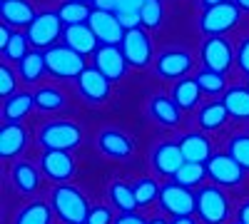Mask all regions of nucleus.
I'll list each match as a JSON object with an SVG mask.
<instances>
[{
	"label": "nucleus",
	"instance_id": "nucleus-1",
	"mask_svg": "<svg viewBox=\"0 0 249 224\" xmlns=\"http://www.w3.org/2000/svg\"><path fill=\"white\" fill-rule=\"evenodd\" d=\"M50 207L62 224H88V197L75 185H57L50 194Z\"/></svg>",
	"mask_w": 249,
	"mask_h": 224
},
{
	"label": "nucleus",
	"instance_id": "nucleus-2",
	"mask_svg": "<svg viewBox=\"0 0 249 224\" xmlns=\"http://www.w3.org/2000/svg\"><path fill=\"white\" fill-rule=\"evenodd\" d=\"M242 20V10L227 0V3H219V5H212V8H202L199 13V33L207 35V37H222L227 33H232Z\"/></svg>",
	"mask_w": 249,
	"mask_h": 224
},
{
	"label": "nucleus",
	"instance_id": "nucleus-3",
	"mask_svg": "<svg viewBox=\"0 0 249 224\" xmlns=\"http://www.w3.org/2000/svg\"><path fill=\"white\" fill-rule=\"evenodd\" d=\"M37 142L43 150H62L72 152L82 142V127L72 120H50L37 132Z\"/></svg>",
	"mask_w": 249,
	"mask_h": 224
},
{
	"label": "nucleus",
	"instance_id": "nucleus-4",
	"mask_svg": "<svg viewBox=\"0 0 249 224\" xmlns=\"http://www.w3.org/2000/svg\"><path fill=\"white\" fill-rule=\"evenodd\" d=\"M65 23L60 20L57 10H45V13H37V17L30 23V28H25V37L28 43L35 50H50L57 45V40L62 37Z\"/></svg>",
	"mask_w": 249,
	"mask_h": 224
},
{
	"label": "nucleus",
	"instance_id": "nucleus-5",
	"mask_svg": "<svg viewBox=\"0 0 249 224\" xmlns=\"http://www.w3.org/2000/svg\"><path fill=\"white\" fill-rule=\"evenodd\" d=\"M204 224H224L230 217V199L217 185H202L197 190V212Z\"/></svg>",
	"mask_w": 249,
	"mask_h": 224
},
{
	"label": "nucleus",
	"instance_id": "nucleus-6",
	"mask_svg": "<svg viewBox=\"0 0 249 224\" xmlns=\"http://www.w3.org/2000/svg\"><path fill=\"white\" fill-rule=\"evenodd\" d=\"M45 65H48V72L60 80H77L80 72L88 68L85 57L75 52L72 48H68L65 43L45 50Z\"/></svg>",
	"mask_w": 249,
	"mask_h": 224
},
{
	"label": "nucleus",
	"instance_id": "nucleus-7",
	"mask_svg": "<svg viewBox=\"0 0 249 224\" xmlns=\"http://www.w3.org/2000/svg\"><path fill=\"white\" fill-rule=\"evenodd\" d=\"M157 202H160V209L170 217H192L197 212V192L177 185V182L162 185Z\"/></svg>",
	"mask_w": 249,
	"mask_h": 224
},
{
	"label": "nucleus",
	"instance_id": "nucleus-8",
	"mask_svg": "<svg viewBox=\"0 0 249 224\" xmlns=\"http://www.w3.org/2000/svg\"><path fill=\"white\" fill-rule=\"evenodd\" d=\"M192 68H195V57L182 48H167V50H162L155 60L157 77L170 80V83H179L184 75H190Z\"/></svg>",
	"mask_w": 249,
	"mask_h": 224
},
{
	"label": "nucleus",
	"instance_id": "nucleus-9",
	"mask_svg": "<svg viewBox=\"0 0 249 224\" xmlns=\"http://www.w3.org/2000/svg\"><path fill=\"white\" fill-rule=\"evenodd\" d=\"M207 177L212 179V185L217 187H239L244 182V167L230 155V152H219L212 155L207 162Z\"/></svg>",
	"mask_w": 249,
	"mask_h": 224
},
{
	"label": "nucleus",
	"instance_id": "nucleus-10",
	"mask_svg": "<svg viewBox=\"0 0 249 224\" xmlns=\"http://www.w3.org/2000/svg\"><path fill=\"white\" fill-rule=\"evenodd\" d=\"M199 57L207 70L227 72L237 63V50L227 37H204V43L199 48Z\"/></svg>",
	"mask_w": 249,
	"mask_h": 224
},
{
	"label": "nucleus",
	"instance_id": "nucleus-11",
	"mask_svg": "<svg viewBox=\"0 0 249 224\" xmlns=\"http://www.w3.org/2000/svg\"><path fill=\"white\" fill-rule=\"evenodd\" d=\"M120 50H122L124 60H127V65H132V68H147L152 63V40L144 28H135V30L124 33Z\"/></svg>",
	"mask_w": 249,
	"mask_h": 224
},
{
	"label": "nucleus",
	"instance_id": "nucleus-12",
	"mask_svg": "<svg viewBox=\"0 0 249 224\" xmlns=\"http://www.w3.org/2000/svg\"><path fill=\"white\" fill-rule=\"evenodd\" d=\"M75 85H77V92L80 97L85 100V103L90 105H100V103H105V100L110 97V90H112V83L102 75L95 65L92 68H85L80 72V77L75 80Z\"/></svg>",
	"mask_w": 249,
	"mask_h": 224
},
{
	"label": "nucleus",
	"instance_id": "nucleus-13",
	"mask_svg": "<svg viewBox=\"0 0 249 224\" xmlns=\"http://www.w3.org/2000/svg\"><path fill=\"white\" fill-rule=\"evenodd\" d=\"M40 172L50 182L65 185L75 174V157L62 150H43V155H40Z\"/></svg>",
	"mask_w": 249,
	"mask_h": 224
},
{
	"label": "nucleus",
	"instance_id": "nucleus-14",
	"mask_svg": "<svg viewBox=\"0 0 249 224\" xmlns=\"http://www.w3.org/2000/svg\"><path fill=\"white\" fill-rule=\"evenodd\" d=\"M88 25L92 28V33L97 35L100 45H120L124 37V28L120 25V20L115 13H105V10H92Z\"/></svg>",
	"mask_w": 249,
	"mask_h": 224
},
{
	"label": "nucleus",
	"instance_id": "nucleus-15",
	"mask_svg": "<svg viewBox=\"0 0 249 224\" xmlns=\"http://www.w3.org/2000/svg\"><path fill=\"white\" fill-rule=\"evenodd\" d=\"M95 57V68L105 75L110 83H117V80L124 77V70H127V60H124L120 45H100Z\"/></svg>",
	"mask_w": 249,
	"mask_h": 224
},
{
	"label": "nucleus",
	"instance_id": "nucleus-16",
	"mask_svg": "<svg viewBox=\"0 0 249 224\" xmlns=\"http://www.w3.org/2000/svg\"><path fill=\"white\" fill-rule=\"evenodd\" d=\"M97 150L110 157V159H127L135 150V142L130 135H124L122 130H115V127H107L97 135Z\"/></svg>",
	"mask_w": 249,
	"mask_h": 224
},
{
	"label": "nucleus",
	"instance_id": "nucleus-17",
	"mask_svg": "<svg viewBox=\"0 0 249 224\" xmlns=\"http://www.w3.org/2000/svg\"><path fill=\"white\" fill-rule=\"evenodd\" d=\"M184 165V157L179 150V142H160L152 152V170L160 177H175Z\"/></svg>",
	"mask_w": 249,
	"mask_h": 224
},
{
	"label": "nucleus",
	"instance_id": "nucleus-18",
	"mask_svg": "<svg viewBox=\"0 0 249 224\" xmlns=\"http://www.w3.org/2000/svg\"><path fill=\"white\" fill-rule=\"evenodd\" d=\"M28 147V132L20 122H3L0 127V157L5 162L18 159Z\"/></svg>",
	"mask_w": 249,
	"mask_h": 224
},
{
	"label": "nucleus",
	"instance_id": "nucleus-19",
	"mask_svg": "<svg viewBox=\"0 0 249 224\" xmlns=\"http://www.w3.org/2000/svg\"><path fill=\"white\" fill-rule=\"evenodd\" d=\"M40 179H43V172H40L33 162H28V159L13 162V167H10V182L15 185L18 192L35 194L40 190Z\"/></svg>",
	"mask_w": 249,
	"mask_h": 224
},
{
	"label": "nucleus",
	"instance_id": "nucleus-20",
	"mask_svg": "<svg viewBox=\"0 0 249 224\" xmlns=\"http://www.w3.org/2000/svg\"><path fill=\"white\" fill-rule=\"evenodd\" d=\"M62 40H65L68 48H72L80 55H95L97 48H100V40H97V35L92 33V28L88 23H82V25H68L65 33H62Z\"/></svg>",
	"mask_w": 249,
	"mask_h": 224
},
{
	"label": "nucleus",
	"instance_id": "nucleus-21",
	"mask_svg": "<svg viewBox=\"0 0 249 224\" xmlns=\"http://www.w3.org/2000/svg\"><path fill=\"white\" fill-rule=\"evenodd\" d=\"M179 150L184 162H197V165H207L212 157V145L202 132H184L179 137Z\"/></svg>",
	"mask_w": 249,
	"mask_h": 224
},
{
	"label": "nucleus",
	"instance_id": "nucleus-22",
	"mask_svg": "<svg viewBox=\"0 0 249 224\" xmlns=\"http://www.w3.org/2000/svg\"><path fill=\"white\" fill-rule=\"evenodd\" d=\"M0 17H3L5 25L30 28V23L37 17V13L28 0H3V3H0Z\"/></svg>",
	"mask_w": 249,
	"mask_h": 224
},
{
	"label": "nucleus",
	"instance_id": "nucleus-23",
	"mask_svg": "<svg viewBox=\"0 0 249 224\" xmlns=\"http://www.w3.org/2000/svg\"><path fill=\"white\" fill-rule=\"evenodd\" d=\"M147 110H150V117L164 127H177L179 120H182V110L177 107V103L170 95H155L150 100Z\"/></svg>",
	"mask_w": 249,
	"mask_h": 224
},
{
	"label": "nucleus",
	"instance_id": "nucleus-24",
	"mask_svg": "<svg viewBox=\"0 0 249 224\" xmlns=\"http://www.w3.org/2000/svg\"><path fill=\"white\" fill-rule=\"evenodd\" d=\"M222 103L232 120L247 122L249 120V85H230L222 95Z\"/></svg>",
	"mask_w": 249,
	"mask_h": 224
},
{
	"label": "nucleus",
	"instance_id": "nucleus-25",
	"mask_svg": "<svg viewBox=\"0 0 249 224\" xmlns=\"http://www.w3.org/2000/svg\"><path fill=\"white\" fill-rule=\"evenodd\" d=\"M35 107V92H15L13 97L3 100V122H20L25 120Z\"/></svg>",
	"mask_w": 249,
	"mask_h": 224
},
{
	"label": "nucleus",
	"instance_id": "nucleus-26",
	"mask_svg": "<svg viewBox=\"0 0 249 224\" xmlns=\"http://www.w3.org/2000/svg\"><path fill=\"white\" fill-rule=\"evenodd\" d=\"M172 100L177 103V107L182 112H190L199 105V100H202V90L197 85V80L195 77H182L179 83H175L172 87Z\"/></svg>",
	"mask_w": 249,
	"mask_h": 224
},
{
	"label": "nucleus",
	"instance_id": "nucleus-27",
	"mask_svg": "<svg viewBox=\"0 0 249 224\" xmlns=\"http://www.w3.org/2000/svg\"><path fill=\"white\" fill-rule=\"evenodd\" d=\"M45 72H48V65H45V50H30V52L18 63V75L23 77L28 85L40 83Z\"/></svg>",
	"mask_w": 249,
	"mask_h": 224
},
{
	"label": "nucleus",
	"instance_id": "nucleus-28",
	"mask_svg": "<svg viewBox=\"0 0 249 224\" xmlns=\"http://www.w3.org/2000/svg\"><path fill=\"white\" fill-rule=\"evenodd\" d=\"M230 120V112H227L224 103L222 100H210L207 105L199 107L197 112V122H199V127L207 130V132H214L219 127H224V122Z\"/></svg>",
	"mask_w": 249,
	"mask_h": 224
},
{
	"label": "nucleus",
	"instance_id": "nucleus-29",
	"mask_svg": "<svg viewBox=\"0 0 249 224\" xmlns=\"http://www.w3.org/2000/svg\"><path fill=\"white\" fill-rule=\"evenodd\" d=\"M53 207L48 205V202L43 199H33L28 202L25 207H20L13 224H50L53 222Z\"/></svg>",
	"mask_w": 249,
	"mask_h": 224
},
{
	"label": "nucleus",
	"instance_id": "nucleus-30",
	"mask_svg": "<svg viewBox=\"0 0 249 224\" xmlns=\"http://www.w3.org/2000/svg\"><path fill=\"white\" fill-rule=\"evenodd\" d=\"M57 15L60 20L68 25H82L88 23L90 15H92V8H88V3H80V0H65L60 8H57Z\"/></svg>",
	"mask_w": 249,
	"mask_h": 224
},
{
	"label": "nucleus",
	"instance_id": "nucleus-31",
	"mask_svg": "<svg viewBox=\"0 0 249 224\" xmlns=\"http://www.w3.org/2000/svg\"><path fill=\"white\" fill-rule=\"evenodd\" d=\"M35 107L43 112H57L65 107V92L55 85H43L35 92Z\"/></svg>",
	"mask_w": 249,
	"mask_h": 224
},
{
	"label": "nucleus",
	"instance_id": "nucleus-32",
	"mask_svg": "<svg viewBox=\"0 0 249 224\" xmlns=\"http://www.w3.org/2000/svg\"><path fill=\"white\" fill-rule=\"evenodd\" d=\"M197 85L202 90V95H210V97H217V95H224L227 92V77L224 72H217V70H207L202 68L197 72Z\"/></svg>",
	"mask_w": 249,
	"mask_h": 224
},
{
	"label": "nucleus",
	"instance_id": "nucleus-33",
	"mask_svg": "<svg viewBox=\"0 0 249 224\" xmlns=\"http://www.w3.org/2000/svg\"><path fill=\"white\" fill-rule=\"evenodd\" d=\"M107 197H110V205L117 207L120 212H135L137 209L135 192H132L130 185H124V182H112L110 190H107Z\"/></svg>",
	"mask_w": 249,
	"mask_h": 224
},
{
	"label": "nucleus",
	"instance_id": "nucleus-34",
	"mask_svg": "<svg viewBox=\"0 0 249 224\" xmlns=\"http://www.w3.org/2000/svg\"><path fill=\"white\" fill-rule=\"evenodd\" d=\"M207 177V165H197V162H184L179 167V172L172 177V182L187 187V190H195V187H202V182Z\"/></svg>",
	"mask_w": 249,
	"mask_h": 224
},
{
	"label": "nucleus",
	"instance_id": "nucleus-35",
	"mask_svg": "<svg viewBox=\"0 0 249 224\" xmlns=\"http://www.w3.org/2000/svg\"><path fill=\"white\" fill-rule=\"evenodd\" d=\"M160 185L152 179V177H142L132 185V192H135V199H137V207H150L160 199Z\"/></svg>",
	"mask_w": 249,
	"mask_h": 224
},
{
	"label": "nucleus",
	"instance_id": "nucleus-36",
	"mask_svg": "<svg viewBox=\"0 0 249 224\" xmlns=\"http://www.w3.org/2000/svg\"><path fill=\"white\" fill-rule=\"evenodd\" d=\"M140 17H142V28L144 30L160 28L162 20H164V3L162 0H144V5L140 10Z\"/></svg>",
	"mask_w": 249,
	"mask_h": 224
},
{
	"label": "nucleus",
	"instance_id": "nucleus-37",
	"mask_svg": "<svg viewBox=\"0 0 249 224\" xmlns=\"http://www.w3.org/2000/svg\"><path fill=\"white\" fill-rule=\"evenodd\" d=\"M230 155L244 167V172H249V132H239L230 139Z\"/></svg>",
	"mask_w": 249,
	"mask_h": 224
},
{
	"label": "nucleus",
	"instance_id": "nucleus-38",
	"mask_svg": "<svg viewBox=\"0 0 249 224\" xmlns=\"http://www.w3.org/2000/svg\"><path fill=\"white\" fill-rule=\"evenodd\" d=\"M28 37H25V33H13V37H10V43H8V48L3 50V57L5 60H10V63H20L25 55H28Z\"/></svg>",
	"mask_w": 249,
	"mask_h": 224
},
{
	"label": "nucleus",
	"instance_id": "nucleus-39",
	"mask_svg": "<svg viewBox=\"0 0 249 224\" xmlns=\"http://www.w3.org/2000/svg\"><path fill=\"white\" fill-rule=\"evenodd\" d=\"M15 75L18 72L8 63L0 65V95H3V100H8V97L15 95V85H18V77Z\"/></svg>",
	"mask_w": 249,
	"mask_h": 224
},
{
	"label": "nucleus",
	"instance_id": "nucleus-40",
	"mask_svg": "<svg viewBox=\"0 0 249 224\" xmlns=\"http://www.w3.org/2000/svg\"><path fill=\"white\" fill-rule=\"evenodd\" d=\"M115 222V214L110 207L105 205H97V207H90V214H88V224H112Z\"/></svg>",
	"mask_w": 249,
	"mask_h": 224
},
{
	"label": "nucleus",
	"instance_id": "nucleus-41",
	"mask_svg": "<svg viewBox=\"0 0 249 224\" xmlns=\"http://www.w3.org/2000/svg\"><path fill=\"white\" fill-rule=\"evenodd\" d=\"M237 68L249 77V35H244L237 45Z\"/></svg>",
	"mask_w": 249,
	"mask_h": 224
},
{
	"label": "nucleus",
	"instance_id": "nucleus-42",
	"mask_svg": "<svg viewBox=\"0 0 249 224\" xmlns=\"http://www.w3.org/2000/svg\"><path fill=\"white\" fill-rule=\"evenodd\" d=\"M142 5H144V0H117L115 15H135L142 10Z\"/></svg>",
	"mask_w": 249,
	"mask_h": 224
},
{
	"label": "nucleus",
	"instance_id": "nucleus-43",
	"mask_svg": "<svg viewBox=\"0 0 249 224\" xmlns=\"http://www.w3.org/2000/svg\"><path fill=\"white\" fill-rule=\"evenodd\" d=\"M112 224H147V219L137 212H120Z\"/></svg>",
	"mask_w": 249,
	"mask_h": 224
},
{
	"label": "nucleus",
	"instance_id": "nucleus-44",
	"mask_svg": "<svg viewBox=\"0 0 249 224\" xmlns=\"http://www.w3.org/2000/svg\"><path fill=\"white\" fill-rule=\"evenodd\" d=\"M117 0H92V10H105V13H115Z\"/></svg>",
	"mask_w": 249,
	"mask_h": 224
},
{
	"label": "nucleus",
	"instance_id": "nucleus-45",
	"mask_svg": "<svg viewBox=\"0 0 249 224\" xmlns=\"http://www.w3.org/2000/svg\"><path fill=\"white\" fill-rule=\"evenodd\" d=\"M10 37H13V30H10V28L3 23V25H0V50H5V48H8Z\"/></svg>",
	"mask_w": 249,
	"mask_h": 224
},
{
	"label": "nucleus",
	"instance_id": "nucleus-46",
	"mask_svg": "<svg viewBox=\"0 0 249 224\" xmlns=\"http://www.w3.org/2000/svg\"><path fill=\"white\" fill-rule=\"evenodd\" d=\"M237 222L239 224H249V199L242 202V207L237 209Z\"/></svg>",
	"mask_w": 249,
	"mask_h": 224
},
{
	"label": "nucleus",
	"instance_id": "nucleus-47",
	"mask_svg": "<svg viewBox=\"0 0 249 224\" xmlns=\"http://www.w3.org/2000/svg\"><path fill=\"white\" fill-rule=\"evenodd\" d=\"M170 224H195V217H175Z\"/></svg>",
	"mask_w": 249,
	"mask_h": 224
},
{
	"label": "nucleus",
	"instance_id": "nucleus-48",
	"mask_svg": "<svg viewBox=\"0 0 249 224\" xmlns=\"http://www.w3.org/2000/svg\"><path fill=\"white\" fill-rule=\"evenodd\" d=\"M232 3L239 8V10H244V13H249V0H232Z\"/></svg>",
	"mask_w": 249,
	"mask_h": 224
},
{
	"label": "nucleus",
	"instance_id": "nucleus-49",
	"mask_svg": "<svg viewBox=\"0 0 249 224\" xmlns=\"http://www.w3.org/2000/svg\"><path fill=\"white\" fill-rule=\"evenodd\" d=\"M219 3H227V0H202L204 8H212V5H219Z\"/></svg>",
	"mask_w": 249,
	"mask_h": 224
},
{
	"label": "nucleus",
	"instance_id": "nucleus-50",
	"mask_svg": "<svg viewBox=\"0 0 249 224\" xmlns=\"http://www.w3.org/2000/svg\"><path fill=\"white\" fill-rule=\"evenodd\" d=\"M147 224H170L164 217H155V219H147Z\"/></svg>",
	"mask_w": 249,
	"mask_h": 224
},
{
	"label": "nucleus",
	"instance_id": "nucleus-51",
	"mask_svg": "<svg viewBox=\"0 0 249 224\" xmlns=\"http://www.w3.org/2000/svg\"><path fill=\"white\" fill-rule=\"evenodd\" d=\"M80 3H92V0H80Z\"/></svg>",
	"mask_w": 249,
	"mask_h": 224
},
{
	"label": "nucleus",
	"instance_id": "nucleus-52",
	"mask_svg": "<svg viewBox=\"0 0 249 224\" xmlns=\"http://www.w3.org/2000/svg\"><path fill=\"white\" fill-rule=\"evenodd\" d=\"M234 224H239V222H234Z\"/></svg>",
	"mask_w": 249,
	"mask_h": 224
},
{
	"label": "nucleus",
	"instance_id": "nucleus-53",
	"mask_svg": "<svg viewBox=\"0 0 249 224\" xmlns=\"http://www.w3.org/2000/svg\"><path fill=\"white\" fill-rule=\"evenodd\" d=\"M0 3H3V0H0Z\"/></svg>",
	"mask_w": 249,
	"mask_h": 224
}]
</instances>
